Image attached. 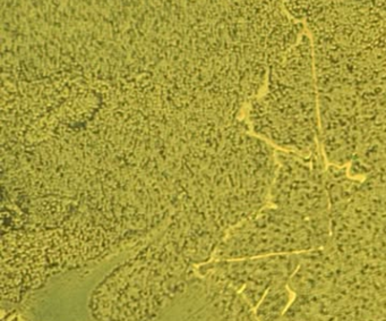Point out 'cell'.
Here are the masks:
<instances>
[{"label": "cell", "instance_id": "obj_4", "mask_svg": "<svg viewBox=\"0 0 386 321\" xmlns=\"http://www.w3.org/2000/svg\"><path fill=\"white\" fill-rule=\"evenodd\" d=\"M153 321H258L256 309L218 276L192 273Z\"/></svg>", "mask_w": 386, "mask_h": 321}, {"label": "cell", "instance_id": "obj_1", "mask_svg": "<svg viewBox=\"0 0 386 321\" xmlns=\"http://www.w3.org/2000/svg\"><path fill=\"white\" fill-rule=\"evenodd\" d=\"M246 122L253 134L279 150L306 157L323 152L314 50L306 34L271 65L265 90L250 103Z\"/></svg>", "mask_w": 386, "mask_h": 321}, {"label": "cell", "instance_id": "obj_7", "mask_svg": "<svg viewBox=\"0 0 386 321\" xmlns=\"http://www.w3.org/2000/svg\"><path fill=\"white\" fill-rule=\"evenodd\" d=\"M76 127H77V125H73V124H68V125H67V127H66L65 132L62 133L60 138H59V139L56 141V142L53 143L52 150H54V149H56L57 156H58L59 154H61V152L64 151V150H66L67 147L69 148V146H72V141H70V140H72V135H73L74 131L76 130ZM75 154H76V151H74L73 154L70 155V156L73 157ZM70 156H69V157H70ZM78 156H80V155H78ZM78 156H77V157H78ZM67 159H68V158H67ZM67 159H66V160H67ZM76 159H77V158H76ZM76 159H75V161H76ZM75 161H74V162H75ZM81 161H82V160H81ZM81 161H80V163H81ZM74 162H73V163H74ZM82 162H83V161H82ZM80 163H78V165H80ZM78 165H77V166H78ZM76 168H77V167H76ZM76 168H75V169H76ZM75 175L81 176V177L92 178V179H107V181H118V182H120V181H132V179H134V177H128V178H110V177H105V176H96V175L86 174L85 171H84V168H83V163H81V166L78 167V169H77L76 173H75Z\"/></svg>", "mask_w": 386, "mask_h": 321}, {"label": "cell", "instance_id": "obj_2", "mask_svg": "<svg viewBox=\"0 0 386 321\" xmlns=\"http://www.w3.org/2000/svg\"><path fill=\"white\" fill-rule=\"evenodd\" d=\"M196 267L160 233L119 262L93 289L96 321H153Z\"/></svg>", "mask_w": 386, "mask_h": 321}, {"label": "cell", "instance_id": "obj_5", "mask_svg": "<svg viewBox=\"0 0 386 321\" xmlns=\"http://www.w3.org/2000/svg\"><path fill=\"white\" fill-rule=\"evenodd\" d=\"M269 203L308 217H331L323 152L301 156L279 150Z\"/></svg>", "mask_w": 386, "mask_h": 321}, {"label": "cell", "instance_id": "obj_6", "mask_svg": "<svg viewBox=\"0 0 386 321\" xmlns=\"http://www.w3.org/2000/svg\"><path fill=\"white\" fill-rule=\"evenodd\" d=\"M301 257L302 253H294L213 260L198 266L196 270L228 281L256 309L272 287L289 284L300 265Z\"/></svg>", "mask_w": 386, "mask_h": 321}, {"label": "cell", "instance_id": "obj_3", "mask_svg": "<svg viewBox=\"0 0 386 321\" xmlns=\"http://www.w3.org/2000/svg\"><path fill=\"white\" fill-rule=\"evenodd\" d=\"M331 241V217H308L267 203L229 230L213 260L306 253Z\"/></svg>", "mask_w": 386, "mask_h": 321}]
</instances>
